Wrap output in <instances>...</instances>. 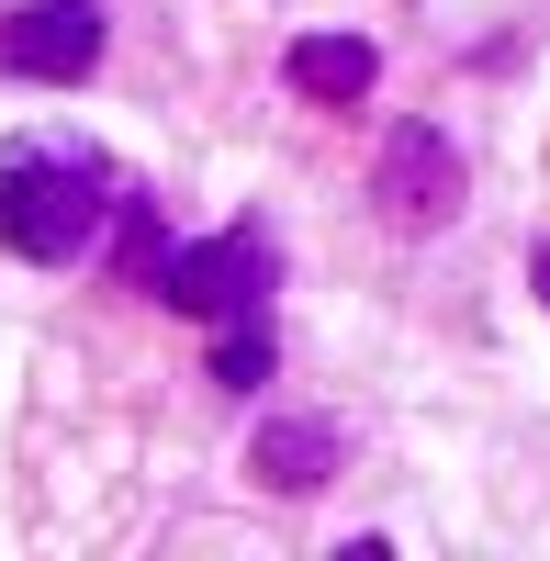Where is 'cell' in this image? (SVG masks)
<instances>
[{
	"mask_svg": "<svg viewBox=\"0 0 550 561\" xmlns=\"http://www.w3.org/2000/svg\"><path fill=\"white\" fill-rule=\"evenodd\" d=\"M371 203L393 237H438L449 214H461V147H449L438 124H393L382 158H371Z\"/></svg>",
	"mask_w": 550,
	"mask_h": 561,
	"instance_id": "3",
	"label": "cell"
},
{
	"mask_svg": "<svg viewBox=\"0 0 550 561\" xmlns=\"http://www.w3.org/2000/svg\"><path fill=\"white\" fill-rule=\"evenodd\" d=\"M270 280H282L270 237H259V225H225V237L169 248L147 293H158L169 314H214V325H237V314H270Z\"/></svg>",
	"mask_w": 550,
	"mask_h": 561,
	"instance_id": "2",
	"label": "cell"
},
{
	"mask_svg": "<svg viewBox=\"0 0 550 561\" xmlns=\"http://www.w3.org/2000/svg\"><path fill=\"white\" fill-rule=\"evenodd\" d=\"M248 483L259 494H326L337 483V427H326V415H259Z\"/></svg>",
	"mask_w": 550,
	"mask_h": 561,
	"instance_id": "5",
	"label": "cell"
},
{
	"mask_svg": "<svg viewBox=\"0 0 550 561\" xmlns=\"http://www.w3.org/2000/svg\"><path fill=\"white\" fill-rule=\"evenodd\" d=\"M113 259H124V280H158L169 248H158V214H147V203H124V248H113Z\"/></svg>",
	"mask_w": 550,
	"mask_h": 561,
	"instance_id": "8",
	"label": "cell"
},
{
	"mask_svg": "<svg viewBox=\"0 0 550 561\" xmlns=\"http://www.w3.org/2000/svg\"><path fill=\"white\" fill-rule=\"evenodd\" d=\"M282 79L303 90V102H326V113H359V102H371V79H382V57H371L359 34H293Z\"/></svg>",
	"mask_w": 550,
	"mask_h": 561,
	"instance_id": "6",
	"label": "cell"
},
{
	"mask_svg": "<svg viewBox=\"0 0 550 561\" xmlns=\"http://www.w3.org/2000/svg\"><path fill=\"white\" fill-rule=\"evenodd\" d=\"M102 45H113L102 0H12V12H0V79H45V90H68V79L102 68Z\"/></svg>",
	"mask_w": 550,
	"mask_h": 561,
	"instance_id": "4",
	"label": "cell"
},
{
	"mask_svg": "<svg viewBox=\"0 0 550 561\" xmlns=\"http://www.w3.org/2000/svg\"><path fill=\"white\" fill-rule=\"evenodd\" d=\"M528 293H539V304H550V237H539V248H528Z\"/></svg>",
	"mask_w": 550,
	"mask_h": 561,
	"instance_id": "9",
	"label": "cell"
},
{
	"mask_svg": "<svg viewBox=\"0 0 550 561\" xmlns=\"http://www.w3.org/2000/svg\"><path fill=\"white\" fill-rule=\"evenodd\" d=\"M259 382H270V314L214 325V393H259Z\"/></svg>",
	"mask_w": 550,
	"mask_h": 561,
	"instance_id": "7",
	"label": "cell"
},
{
	"mask_svg": "<svg viewBox=\"0 0 550 561\" xmlns=\"http://www.w3.org/2000/svg\"><path fill=\"white\" fill-rule=\"evenodd\" d=\"M113 214H124L113 169L90 147H12V158H0V248L34 259V270L90 259V237H102Z\"/></svg>",
	"mask_w": 550,
	"mask_h": 561,
	"instance_id": "1",
	"label": "cell"
}]
</instances>
